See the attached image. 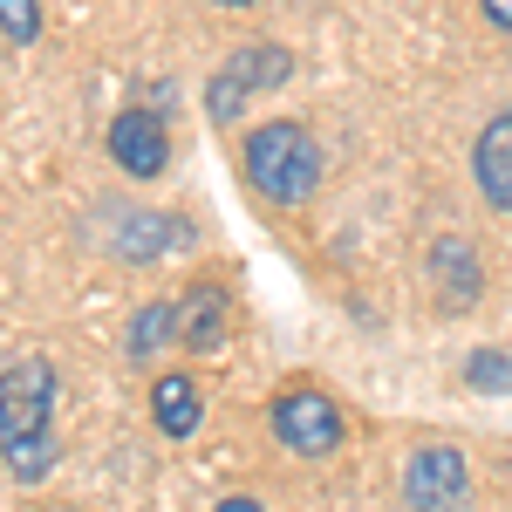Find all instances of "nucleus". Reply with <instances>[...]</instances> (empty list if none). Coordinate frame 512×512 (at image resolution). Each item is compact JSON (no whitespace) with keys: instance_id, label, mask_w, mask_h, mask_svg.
I'll list each match as a JSON object with an SVG mask.
<instances>
[{"instance_id":"13","label":"nucleus","mask_w":512,"mask_h":512,"mask_svg":"<svg viewBox=\"0 0 512 512\" xmlns=\"http://www.w3.org/2000/svg\"><path fill=\"white\" fill-rule=\"evenodd\" d=\"M465 383L485 396H506L512 390V355L506 349H472L465 355Z\"/></svg>"},{"instance_id":"1","label":"nucleus","mask_w":512,"mask_h":512,"mask_svg":"<svg viewBox=\"0 0 512 512\" xmlns=\"http://www.w3.org/2000/svg\"><path fill=\"white\" fill-rule=\"evenodd\" d=\"M55 362L48 355H21L0 369V458L21 485L55 472L62 437H55Z\"/></svg>"},{"instance_id":"17","label":"nucleus","mask_w":512,"mask_h":512,"mask_svg":"<svg viewBox=\"0 0 512 512\" xmlns=\"http://www.w3.org/2000/svg\"><path fill=\"white\" fill-rule=\"evenodd\" d=\"M226 7H260V0H226Z\"/></svg>"},{"instance_id":"5","label":"nucleus","mask_w":512,"mask_h":512,"mask_svg":"<svg viewBox=\"0 0 512 512\" xmlns=\"http://www.w3.org/2000/svg\"><path fill=\"white\" fill-rule=\"evenodd\" d=\"M472 499V465L458 444H424L403 465V506L410 512H465Z\"/></svg>"},{"instance_id":"6","label":"nucleus","mask_w":512,"mask_h":512,"mask_svg":"<svg viewBox=\"0 0 512 512\" xmlns=\"http://www.w3.org/2000/svg\"><path fill=\"white\" fill-rule=\"evenodd\" d=\"M110 164L123 178H158L171 164V137H164L158 110H117V123H110Z\"/></svg>"},{"instance_id":"3","label":"nucleus","mask_w":512,"mask_h":512,"mask_svg":"<svg viewBox=\"0 0 512 512\" xmlns=\"http://www.w3.org/2000/svg\"><path fill=\"white\" fill-rule=\"evenodd\" d=\"M294 76V55L280 48V41H246L226 55V69L205 82V110L212 123H233L246 110V96H260V89H280V82Z\"/></svg>"},{"instance_id":"16","label":"nucleus","mask_w":512,"mask_h":512,"mask_svg":"<svg viewBox=\"0 0 512 512\" xmlns=\"http://www.w3.org/2000/svg\"><path fill=\"white\" fill-rule=\"evenodd\" d=\"M212 512H260V499H219Z\"/></svg>"},{"instance_id":"2","label":"nucleus","mask_w":512,"mask_h":512,"mask_svg":"<svg viewBox=\"0 0 512 512\" xmlns=\"http://www.w3.org/2000/svg\"><path fill=\"white\" fill-rule=\"evenodd\" d=\"M321 144L308 123L294 117H274L260 123V130H246V144H239V171H246V185L267 198V205H308L321 185Z\"/></svg>"},{"instance_id":"9","label":"nucleus","mask_w":512,"mask_h":512,"mask_svg":"<svg viewBox=\"0 0 512 512\" xmlns=\"http://www.w3.org/2000/svg\"><path fill=\"white\" fill-rule=\"evenodd\" d=\"M178 342H185L192 355L226 349V287H219V280L185 287V301H178Z\"/></svg>"},{"instance_id":"8","label":"nucleus","mask_w":512,"mask_h":512,"mask_svg":"<svg viewBox=\"0 0 512 512\" xmlns=\"http://www.w3.org/2000/svg\"><path fill=\"white\" fill-rule=\"evenodd\" d=\"M431 287H437V308L444 315H465L478 294H485V274H478V253L465 233H444L431 246Z\"/></svg>"},{"instance_id":"15","label":"nucleus","mask_w":512,"mask_h":512,"mask_svg":"<svg viewBox=\"0 0 512 512\" xmlns=\"http://www.w3.org/2000/svg\"><path fill=\"white\" fill-rule=\"evenodd\" d=\"M478 7H485V21H492V28H512V0H478Z\"/></svg>"},{"instance_id":"11","label":"nucleus","mask_w":512,"mask_h":512,"mask_svg":"<svg viewBox=\"0 0 512 512\" xmlns=\"http://www.w3.org/2000/svg\"><path fill=\"white\" fill-rule=\"evenodd\" d=\"M198 417H205V403H198L192 376H158V383H151V424H158L171 444H178V437H192Z\"/></svg>"},{"instance_id":"7","label":"nucleus","mask_w":512,"mask_h":512,"mask_svg":"<svg viewBox=\"0 0 512 512\" xmlns=\"http://www.w3.org/2000/svg\"><path fill=\"white\" fill-rule=\"evenodd\" d=\"M472 178H478V198L499 219H512V110L485 117V130H478V144H472Z\"/></svg>"},{"instance_id":"12","label":"nucleus","mask_w":512,"mask_h":512,"mask_svg":"<svg viewBox=\"0 0 512 512\" xmlns=\"http://www.w3.org/2000/svg\"><path fill=\"white\" fill-rule=\"evenodd\" d=\"M164 342H178V301H144V308L130 315L123 349H130V362H151Z\"/></svg>"},{"instance_id":"4","label":"nucleus","mask_w":512,"mask_h":512,"mask_svg":"<svg viewBox=\"0 0 512 512\" xmlns=\"http://www.w3.org/2000/svg\"><path fill=\"white\" fill-rule=\"evenodd\" d=\"M267 424H274V437L294 451V458H328V451L349 437V417H342V410H335V396H321L315 383L280 390L274 410H267Z\"/></svg>"},{"instance_id":"14","label":"nucleus","mask_w":512,"mask_h":512,"mask_svg":"<svg viewBox=\"0 0 512 512\" xmlns=\"http://www.w3.org/2000/svg\"><path fill=\"white\" fill-rule=\"evenodd\" d=\"M0 35L14 48H28L41 35V0H0Z\"/></svg>"},{"instance_id":"10","label":"nucleus","mask_w":512,"mask_h":512,"mask_svg":"<svg viewBox=\"0 0 512 512\" xmlns=\"http://www.w3.org/2000/svg\"><path fill=\"white\" fill-rule=\"evenodd\" d=\"M178 246H192V226L178 219V212H123L117 219V253L123 260H164V253H178Z\"/></svg>"}]
</instances>
